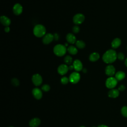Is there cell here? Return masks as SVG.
I'll return each instance as SVG.
<instances>
[{
  "instance_id": "obj_1",
  "label": "cell",
  "mask_w": 127,
  "mask_h": 127,
  "mask_svg": "<svg viewBox=\"0 0 127 127\" xmlns=\"http://www.w3.org/2000/svg\"><path fill=\"white\" fill-rule=\"evenodd\" d=\"M117 58V54L116 51L112 49L107 51L103 55L102 60L106 64H111L114 63Z\"/></svg>"
},
{
  "instance_id": "obj_2",
  "label": "cell",
  "mask_w": 127,
  "mask_h": 127,
  "mask_svg": "<svg viewBox=\"0 0 127 127\" xmlns=\"http://www.w3.org/2000/svg\"><path fill=\"white\" fill-rule=\"evenodd\" d=\"M46 32L45 26L42 24H37L35 25L33 28L34 35L38 38L43 37Z\"/></svg>"
},
{
  "instance_id": "obj_3",
  "label": "cell",
  "mask_w": 127,
  "mask_h": 127,
  "mask_svg": "<svg viewBox=\"0 0 127 127\" xmlns=\"http://www.w3.org/2000/svg\"><path fill=\"white\" fill-rule=\"evenodd\" d=\"M53 51L56 56L58 57H62L65 54L67 51V49L64 45L57 44L54 47Z\"/></svg>"
},
{
  "instance_id": "obj_4",
  "label": "cell",
  "mask_w": 127,
  "mask_h": 127,
  "mask_svg": "<svg viewBox=\"0 0 127 127\" xmlns=\"http://www.w3.org/2000/svg\"><path fill=\"white\" fill-rule=\"evenodd\" d=\"M118 83V80L115 77L113 76L109 77L108 78L106 81L105 84L106 87L109 89H113L116 87Z\"/></svg>"
},
{
  "instance_id": "obj_5",
  "label": "cell",
  "mask_w": 127,
  "mask_h": 127,
  "mask_svg": "<svg viewBox=\"0 0 127 127\" xmlns=\"http://www.w3.org/2000/svg\"><path fill=\"white\" fill-rule=\"evenodd\" d=\"M68 78L71 83L75 84L79 81L80 79V74L77 72H73L70 74Z\"/></svg>"
},
{
  "instance_id": "obj_6",
  "label": "cell",
  "mask_w": 127,
  "mask_h": 127,
  "mask_svg": "<svg viewBox=\"0 0 127 127\" xmlns=\"http://www.w3.org/2000/svg\"><path fill=\"white\" fill-rule=\"evenodd\" d=\"M85 19L84 15L82 13H77L73 17V22L76 25L81 24Z\"/></svg>"
},
{
  "instance_id": "obj_7",
  "label": "cell",
  "mask_w": 127,
  "mask_h": 127,
  "mask_svg": "<svg viewBox=\"0 0 127 127\" xmlns=\"http://www.w3.org/2000/svg\"><path fill=\"white\" fill-rule=\"evenodd\" d=\"M32 81L35 86H38L42 84L43 79L42 76L39 74L36 73L32 76Z\"/></svg>"
},
{
  "instance_id": "obj_8",
  "label": "cell",
  "mask_w": 127,
  "mask_h": 127,
  "mask_svg": "<svg viewBox=\"0 0 127 127\" xmlns=\"http://www.w3.org/2000/svg\"><path fill=\"white\" fill-rule=\"evenodd\" d=\"M54 40V36L51 33H47L43 37L42 39L43 43L44 44H49Z\"/></svg>"
},
{
  "instance_id": "obj_9",
  "label": "cell",
  "mask_w": 127,
  "mask_h": 127,
  "mask_svg": "<svg viewBox=\"0 0 127 127\" xmlns=\"http://www.w3.org/2000/svg\"><path fill=\"white\" fill-rule=\"evenodd\" d=\"M68 70V66L66 64H62L58 68V73L62 75L65 74Z\"/></svg>"
},
{
  "instance_id": "obj_10",
  "label": "cell",
  "mask_w": 127,
  "mask_h": 127,
  "mask_svg": "<svg viewBox=\"0 0 127 127\" xmlns=\"http://www.w3.org/2000/svg\"><path fill=\"white\" fill-rule=\"evenodd\" d=\"M115 71L116 70L115 67L111 64L107 65L105 68V73L110 77L114 75L115 73Z\"/></svg>"
},
{
  "instance_id": "obj_11",
  "label": "cell",
  "mask_w": 127,
  "mask_h": 127,
  "mask_svg": "<svg viewBox=\"0 0 127 127\" xmlns=\"http://www.w3.org/2000/svg\"><path fill=\"white\" fill-rule=\"evenodd\" d=\"M13 12L14 14L16 15H20L23 11V7L22 6L20 3H16L14 5L12 8Z\"/></svg>"
},
{
  "instance_id": "obj_12",
  "label": "cell",
  "mask_w": 127,
  "mask_h": 127,
  "mask_svg": "<svg viewBox=\"0 0 127 127\" xmlns=\"http://www.w3.org/2000/svg\"><path fill=\"white\" fill-rule=\"evenodd\" d=\"M32 93L34 98L37 100H39L41 99V98L42 97V92L41 90V89H40L38 88H34L32 90Z\"/></svg>"
},
{
  "instance_id": "obj_13",
  "label": "cell",
  "mask_w": 127,
  "mask_h": 127,
  "mask_svg": "<svg viewBox=\"0 0 127 127\" xmlns=\"http://www.w3.org/2000/svg\"><path fill=\"white\" fill-rule=\"evenodd\" d=\"M72 65H73L74 69L76 71H79L83 69V65L81 62L79 60H75L73 62Z\"/></svg>"
},
{
  "instance_id": "obj_14",
  "label": "cell",
  "mask_w": 127,
  "mask_h": 127,
  "mask_svg": "<svg viewBox=\"0 0 127 127\" xmlns=\"http://www.w3.org/2000/svg\"><path fill=\"white\" fill-rule=\"evenodd\" d=\"M120 94L119 90L117 89H111L108 93V96L110 98H117V97L119 96Z\"/></svg>"
},
{
  "instance_id": "obj_15",
  "label": "cell",
  "mask_w": 127,
  "mask_h": 127,
  "mask_svg": "<svg viewBox=\"0 0 127 127\" xmlns=\"http://www.w3.org/2000/svg\"><path fill=\"white\" fill-rule=\"evenodd\" d=\"M0 22L4 26H8L11 23L10 19L7 16L2 15L0 17Z\"/></svg>"
},
{
  "instance_id": "obj_16",
  "label": "cell",
  "mask_w": 127,
  "mask_h": 127,
  "mask_svg": "<svg viewBox=\"0 0 127 127\" xmlns=\"http://www.w3.org/2000/svg\"><path fill=\"white\" fill-rule=\"evenodd\" d=\"M41 121L38 118H35L31 119L29 122V126L30 127H37L40 125Z\"/></svg>"
},
{
  "instance_id": "obj_17",
  "label": "cell",
  "mask_w": 127,
  "mask_h": 127,
  "mask_svg": "<svg viewBox=\"0 0 127 127\" xmlns=\"http://www.w3.org/2000/svg\"><path fill=\"white\" fill-rule=\"evenodd\" d=\"M66 39L68 43L73 44L76 43V39L74 34L71 33H68L66 36Z\"/></svg>"
},
{
  "instance_id": "obj_18",
  "label": "cell",
  "mask_w": 127,
  "mask_h": 127,
  "mask_svg": "<svg viewBox=\"0 0 127 127\" xmlns=\"http://www.w3.org/2000/svg\"><path fill=\"white\" fill-rule=\"evenodd\" d=\"M99 58H100V55L98 53H96V52H93L91 53L89 57V60L92 62H94L98 61Z\"/></svg>"
},
{
  "instance_id": "obj_19",
  "label": "cell",
  "mask_w": 127,
  "mask_h": 127,
  "mask_svg": "<svg viewBox=\"0 0 127 127\" xmlns=\"http://www.w3.org/2000/svg\"><path fill=\"white\" fill-rule=\"evenodd\" d=\"M121 44V40L120 39L117 38L114 39L111 43L112 47L114 49H116L118 48Z\"/></svg>"
},
{
  "instance_id": "obj_20",
  "label": "cell",
  "mask_w": 127,
  "mask_h": 127,
  "mask_svg": "<svg viewBox=\"0 0 127 127\" xmlns=\"http://www.w3.org/2000/svg\"><path fill=\"white\" fill-rule=\"evenodd\" d=\"M126 74L122 71H119L115 74V78L118 81H120L125 78Z\"/></svg>"
},
{
  "instance_id": "obj_21",
  "label": "cell",
  "mask_w": 127,
  "mask_h": 127,
  "mask_svg": "<svg viewBox=\"0 0 127 127\" xmlns=\"http://www.w3.org/2000/svg\"><path fill=\"white\" fill-rule=\"evenodd\" d=\"M67 51L70 55H76L78 52V50L77 48L75 46H71V45L68 47L67 49Z\"/></svg>"
},
{
  "instance_id": "obj_22",
  "label": "cell",
  "mask_w": 127,
  "mask_h": 127,
  "mask_svg": "<svg viewBox=\"0 0 127 127\" xmlns=\"http://www.w3.org/2000/svg\"><path fill=\"white\" fill-rule=\"evenodd\" d=\"M75 45L77 48L82 49L85 47V43L82 40H77L75 43Z\"/></svg>"
},
{
  "instance_id": "obj_23",
  "label": "cell",
  "mask_w": 127,
  "mask_h": 127,
  "mask_svg": "<svg viewBox=\"0 0 127 127\" xmlns=\"http://www.w3.org/2000/svg\"><path fill=\"white\" fill-rule=\"evenodd\" d=\"M64 62L66 65H70V64L72 63V59L71 57L67 55L64 58Z\"/></svg>"
},
{
  "instance_id": "obj_24",
  "label": "cell",
  "mask_w": 127,
  "mask_h": 127,
  "mask_svg": "<svg viewBox=\"0 0 127 127\" xmlns=\"http://www.w3.org/2000/svg\"><path fill=\"white\" fill-rule=\"evenodd\" d=\"M121 114L125 117L127 118V106H124L121 109Z\"/></svg>"
},
{
  "instance_id": "obj_25",
  "label": "cell",
  "mask_w": 127,
  "mask_h": 127,
  "mask_svg": "<svg viewBox=\"0 0 127 127\" xmlns=\"http://www.w3.org/2000/svg\"><path fill=\"white\" fill-rule=\"evenodd\" d=\"M68 81H69V78L66 76H64L62 77L61 79V82L63 84H66L68 82Z\"/></svg>"
},
{
  "instance_id": "obj_26",
  "label": "cell",
  "mask_w": 127,
  "mask_h": 127,
  "mask_svg": "<svg viewBox=\"0 0 127 127\" xmlns=\"http://www.w3.org/2000/svg\"><path fill=\"white\" fill-rule=\"evenodd\" d=\"M11 83L13 85L15 86H17L19 84V80L16 78H13L11 79Z\"/></svg>"
},
{
  "instance_id": "obj_27",
  "label": "cell",
  "mask_w": 127,
  "mask_h": 127,
  "mask_svg": "<svg viewBox=\"0 0 127 127\" xmlns=\"http://www.w3.org/2000/svg\"><path fill=\"white\" fill-rule=\"evenodd\" d=\"M42 89L45 92H48L50 89V86L48 84H44L42 87Z\"/></svg>"
},
{
  "instance_id": "obj_28",
  "label": "cell",
  "mask_w": 127,
  "mask_h": 127,
  "mask_svg": "<svg viewBox=\"0 0 127 127\" xmlns=\"http://www.w3.org/2000/svg\"><path fill=\"white\" fill-rule=\"evenodd\" d=\"M80 31V28L78 25H75L72 28V31L74 33H77Z\"/></svg>"
},
{
  "instance_id": "obj_29",
  "label": "cell",
  "mask_w": 127,
  "mask_h": 127,
  "mask_svg": "<svg viewBox=\"0 0 127 127\" xmlns=\"http://www.w3.org/2000/svg\"><path fill=\"white\" fill-rule=\"evenodd\" d=\"M117 58L121 60V61H123L125 59V56H124V55L123 53H119L117 54Z\"/></svg>"
},
{
  "instance_id": "obj_30",
  "label": "cell",
  "mask_w": 127,
  "mask_h": 127,
  "mask_svg": "<svg viewBox=\"0 0 127 127\" xmlns=\"http://www.w3.org/2000/svg\"><path fill=\"white\" fill-rule=\"evenodd\" d=\"M126 89V87L125 86H124V85H120L119 88H118V90L120 91H123L125 89Z\"/></svg>"
},
{
  "instance_id": "obj_31",
  "label": "cell",
  "mask_w": 127,
  "mask_h": 127,
  "mask_svg": "<svg viewBox=\"0 0 127 127\" xmlns=\"http://www.w3.org/2000/svg\"><path fill=\"white\" fill-rule=\"evenodd\" d=\"M4 31H5V32H7V33L9 32V31H10V28L9 27V26H6V27H5V28H4Z\"/></svg>"
},
{
  "instance_id": "obj_32",
  "label": "cell",
  "mask_w": 127,
  "mask_h": 127,
  "mask_svg": "<svg viewBox=\"0 0 127 127\" xmlns=\"http://www.w3.org/2000/svg\"><path fill=\"white\" fill-rule=\"evenodd\" d=\"M54 39L56 40H57L58 39V38H59V36H58V35L57 33H55V34L54 35Z\"/></svg>"
},
{
  "instance_id": "obj_33",
  "label": "cell",
  "mask_w": 127,
  "mask_h": 127,
  "mask_svg": "<svg viewBox=\"0 0 127 127\" xmlns=\"http://www.w3.org/2000/svg\"><path fill=\"white\" fill-rule=\"evenodd\" d=\"M68 69L69 70H72L74 69V67L73 65H69L68 66Z\"/></svg>"
},
{
  "instance_id": "obj_34",
  "label": "cell",
  "mask_w": 127,
  "mask_h": 127,
  "mask_svg": "<svg viewBox=\"0 0 127 127\" xmlns=\"http://www.w3.org/2000/svg\"><path fill=\"white\" fill-rule=\"evenodd\" d=\"M98 127H108L106 125H100L98 126Z\"/></svg>"
},
{
  "instance_id": "obj_35",
  "label": "cell",
  "mask_w": 127,
  "mask_h": 127,
  "mask_svg": "<svg viewBox=\"0 0 127 127\" xmlns=\"http://www.w3.org/2000/svg\"><path fill=\"white\" fill-rule=\"evenodd\" d=\"M125 65L127 67V58L125 60Z\"/></svg>"
},
{
  "instance_id": "obj_36",
  "label": "cell",
  "mask_w": 127,
  "mask_h": 127,
  "mask_svg": "<svg viewBox=\"0 0 127 127\" xmlns=\"http://www.w3.org/2000/svg\"><path fill=\"white\" fill-rule=\"evenodd\" d=\"M79 127H84V126H80Z\"/></svg>"
},
{
  "instance_id": "obj_37",
  "label": "cell",
  "mask_w": 127,
  "mask_h": 127,
  "mask_svg": "<svg viewBox=\"0 0 127 127\" xmlns=\"http://www.w3.org/2000/svg\"><path fill=\"white\" fill-rule=\"evenodd\" d=\"M12 127V126H11V127Z\"/></svg>"
},
{
  "instance_id": "obj_38",
  "label": "cell",
  "mask_w": 127,
  "mask_h": 127,
  "mask_svg": "<svg viewBox=\"0 0 127 127\" xmlns=\"http://www.w3.org/2000/svg\"></svg>"
}]
</instances>
